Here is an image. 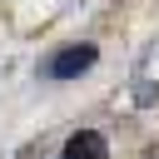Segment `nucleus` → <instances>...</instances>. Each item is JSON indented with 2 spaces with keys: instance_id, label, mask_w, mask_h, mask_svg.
<instances>
[{
  "instance_id": "obj_1",
  "label": "nucleus",
  "mask_w": 159,
  "mask_h": 159,
  "mask_svg": "<svg viewBox=\"0 0 159 159\" xmlns=\"http://www.w3.org/2000/svg\"><path fill=\"white\" fill-rule=\"evenodd\" d=\"M94 60H99V50H94V45H65V50H55V55H50L45 75H50V80H80L84 70H94Z\"/></svg>"
},
{
  "instance_id": "obj_2",
  "label": "nucleus",
  "mask_w": 159,
  "mask_h": 159,
  "mask_svg": "<svg viewBox=\"0 0 159 159\" xmlns=\"http://www.w3.org/2000/svg\"><path fill=\"white\" fill-rule=\"evenodd\" d=\"M60 159H109V139L99 129H75L65 139V154Z\"/></svg>"
}]
</instances>
